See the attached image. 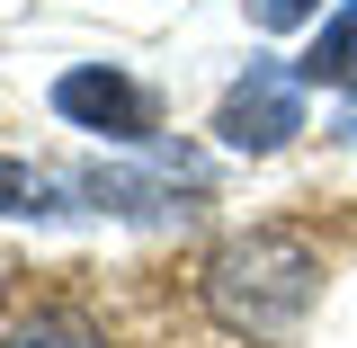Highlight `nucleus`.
<instances>
[{
	"label": "nucleus",
	"mask_w": 357,
	"mask_h": 348,
	"mask_svg": "<svg viewBox=\"0 0 357 348\" xmlns=\"http://www.w3.org/2000/svg\"><path fill=\"white\" fill-rule=\"evenodd\" d=\"M0 295H9V277H0Z\"/></svg>",
	"instance_id": "obj_9"
},
{
	"label": "nucleus",
	"mask_w": 357,
	"mask_h": 348,
	"mask_svg": "<svg viewBox=\"0 0 357 348\" xmlns=\"http://www.w3.org/2000/svg\"><path fill=\"white\" fill-rule=\"evenodd\" d=\"M54 116H72V126L107 134V143H152V98H143V81H126V72H107V63H81V72H63L54 81Z\"/></svg>",
	"instance_id": "obj_3"
},
{
	"label": "nucleus",
	"mask_w": 357,
	"mask_h": 348,
	"mask_svg": "<svg viewBox=\"0 0 357 348\" xmlns=\"http://www.w3.org/2000/svg\"><path fill=\"white\" fill-rule=\"evenodd\" d=\"M304 18H321V0H250V27H268V36L304 27Z\"/></svg>",
	"instance_id": "obj_8"
},
{
	"label": "nucleus",
	"mask_w": 357,
	"mask_h": 348,
	"mask_svg": "<svg viewBox=\"0 0 357 348\" xmlns=\"http://www.w3.org/2000/svg\"><path fill=\"white\" fill-rule=\"evenodd\" d=\"M9 348H107V340H98L89 321H72V312H36V321H27Z\"/></svg>",
	"instance_id": "obj_7"
},
{
	"label": "nucleus",
	"mask_w": 357,
	"mask_h": 348,
	"mask_svg": "<svg viewBox=\"0 0 357 348\" xmlns=\"http://www.w3.org/2000/svg\"><path fill=\"white\" fill-rule=\"evenodd\" d=\"M312 304H321V259H312L304 232H241L206 259V312L232 340L286 348Z\"/></svg>",
	"instance_id": "obj_1"
},
{
	"label": "nucleus",
	"mask_w": 357,
	"mask_h": 348,
	"mask_svg": "<svg viewBox=\"0 0 357 348\" xmlns=\"http://www.w3.org/2000/svg\"><path fill=\"white\" fill-rule=\"evenodd\" d=\"M215 134L232 152H277L304 134V72L295 63H250V81H232V98L215 107Z\"/></svg>",
	"instance_id": "obj_2"
},
{
	"label": "nucleus",
	"mask_w": 357,
	"mask_h": 348,
	"mask_svg": "<svg viewBox=\"0 0 357 348\" xmlns=\"http://www.w3.org/2000/svg\"><path fill=\"white\" fill-rule=\"evenodd\" d=\"M63 197H72V179H45L0 152V215H63Z\"/></svg>",
	"instance_id": "obj_6"
},
{
	"label": "nucleus",
	"mask_w": 357,
	"mask_h": 348,
	"mask_svg": "<svg viewBox=\"0 0 357 348\" xmlns=\"http://www.w3.org/2000/svg\"><path fill=\"white\" fill-rule=\"evenodd\" d=\"M72 197L98 206V215H126V223H178V215H188V206H178V188L134 179V170H81V179H72Z\"/></svg>",
	"instance_id": "obj_4"
},
{
	"label": "nucleus",
	"mask_w": 357,
	"mask_h": 348,
	"mask_svg": "<svg viewBox=\"0 0 357 348\" xmlns=\"http://www.w3.org/2000/svg\"><path fill=\"white\" fill-rule=\"evenodd\" d=\"M295 72H304V89L312 81H331V89L357 81V0H340V9L321 18V36H312V54L295 63Z\"/></svg>",
	"instance_id": "obj_5"
}]
</instances>
